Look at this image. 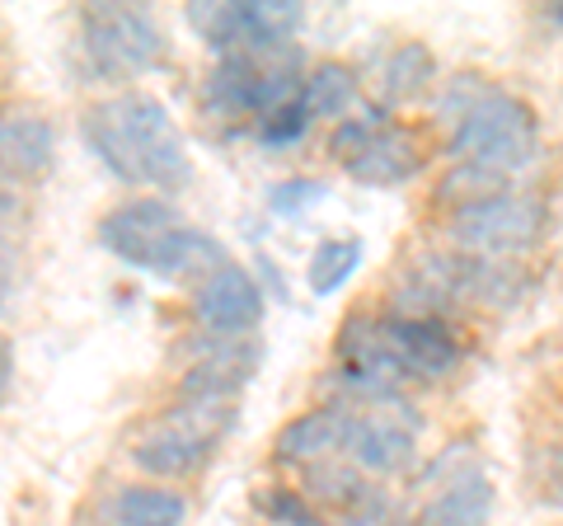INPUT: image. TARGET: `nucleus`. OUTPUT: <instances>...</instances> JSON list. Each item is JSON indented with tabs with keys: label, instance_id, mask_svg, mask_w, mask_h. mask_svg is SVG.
Listing matches in <instances>:
<instances>
[{
	"label": "nucleus",
	"instance_id": "nucleus-1",
	"mask_svg": "<svg viewBox=\"0 0 563 526\" xmlns=\"http://www.w3.org/2000/svg\"><path fill=\"white\" fill-rule=\"evenodd\" d=\"M80 132L99 165L128 188H161L174 193L192 179L184 132L174 128L169 109L155 95H118L85 109Z\"/></svg>",
	"mask_w": 563,
	"mask_h": 526
},
{
	"label": "nucleus",
	"instance_id": "nucleus-2",
	"mask_svg": "<svg viewBox=\"0 0 563 526\" xmlns=\"http://www.w3.org/2000/svg\"><path fill=\"white\" fill-rule=\"evenodd\" d=\"M99 244L113 259L155 277H211L231 263L217 235L188 226L165 198H128L113 212H103Z\"/></svg>",
	"mask_w": 563,
	"mask_h": 526
},
{
	"label": "nucleus",
	"instance_id": "nucleus-3",
	"mask_svg": "<svg viewBox=\"0 0 563 526\" xmlns=\"http://www.w3.org/2000/svg\"><path fill=\"white\" fill-rule=\"evenodd\" d=\"M225 428H231V405L179 399L132 442V465L155 484H179L211 461Z\"/></svg>",
	"mask_w": 563,
	"mask_h": 526
},
{
	"label": "nucleus",
	"instance_id": "nucleus-4",
	"mask_svg": "<svg viewBox=\"0 0 563 526\" xmlns=\"http://www.w3.org/2000/svg\"><path fill=\"white\" fill-rule=\"evenodd\" d=\"M80 57L95 80L122 85L165 62V33L146 10L103 0L80 10Z\"/></svg>",
	"mask_w": 563,
	"mask_h": 526
},
{
	"label": "nucleus",
	"instance_id": "nucleus-5",
	"mask_svg": "<svg viewBox=\"0 0 563 526\" xmlns=\"http://www.w3.org/2000/svg\"><path fill=\"white\" fill-rule=\"evenodd\" d=\"M536 146H540L536 109L517 95H503V90H488L461 122H451V136H446L451 165L470 161V165H488V169H503V174L531 165Z\"/></svg>",
	"mask_w": 563,
	"mask_h": 526
},
{
	"label": "nucleus",
	"instance_id": "nucleus-6",
	"mask_svg": "<svg viewBox=\"0 0 563 526\" xmlns=\"http://www.w3.org/2000/svg\"><path fill=\"white\" fill-rule=\"evenodd\" d=\"M540 235H544V202L531 198V193H503V198L474 202L446 217V240L474 259L512 263Z\"/></svg>",
	"mask_w": 563,
	"mask_h": 526
},
{
	"label": "nucleus",
	"instance_id": "nucleus-7",
	"mask_svg": "<svg viewBox=\"0 0 563 526\" xmlns=\"http://www.w3.org/2000/svg\"><path fill=\"white\" fill-rule=\"evenodd\" d=\"M263 310H268V302H263L258 277L250 269H240V263H225V269L202 277L198 296H192V315H198V325L211 329V335H221V339L254 335Z\"/></svg>",
	"mask_w": 563,
	"mask_h": 526
},
{
	"label": "nucleus",
	"instance_id": "nucleus-8",
	"mask_svg": "<svg viewBox=\"0 0 563 526\" xmlns=\"http://www.w3.org/2000/svg\"><path fill=\"white\" fill-rule=\"evenodd\" d=\"M385 343H390L399 372L418 381H437L461 362V339L451 335L442 315H385Z\"/></svg>",
	"mask_w": 563,
	"mask_h": 526
},
{
	"label": "nucleus",
	"instance_id": "nucleus-9",
	"mask_svg": "<svg viewBox=\"0 0 563 526\" xmlns=\"http://www.w3.org/2000/svg\"><path fill=\"white\" fill-rule=\"evenodd\" d=\"M418 418L395 414H352L347 456L362 475H404L418 461Z\"/></svg>",
	"mask_w": 563,
	"mask_h": 526
},
{
	"label": "nucleus",
	"instance_id": "nucleus-10",
	"mask_svg": "<svg viewBox=\"0 0 563 526\" xmlns=\"http://www.w3.org/2000/svg\"><path fill=\"white\" fill-rule=\"evenodd\" d=\"M254 366H258V343L211 335L202 358L184 372L179 395L184 399H207V405H231L244 385H250Z\"/></svg>",
	"mask_w": 563,
	"mask_h": 526
},
{
	"label": "nucleus",
	"instance_id": "nucleus-11",
	"mask_svg": "<svg viewBox=\"0 0 563 526\" xmlns=\"http://www.w3.org/2000/svg\"><path fill=\"white\" fill-rule=\"evenodd\" d=\"M57 165V136L38 109H0V174L14 184L43 179Z\"/></svg>",
	"mask_w": 563,
	"mask_h": 526
},
{
	"label": "nucleus",
	"instance_id": "nucleus-12",
	"mask_svg": "<svg viewBox=\"0 0 563 526\" xmlns=\"http://www.w3.org/2000/svg\"><path fill=\"white\" fill-rule=\"evenodd\" d=\"M347 432H352V414L347 409H310L301 418H291L277 432V461L291 465H324L339 451H347Z\"/></svg>",
	"mask_w": 563,
	"mask_h": 526
},
{
	"label": "nucleus",
	"instance_id": "nucleus-13",
	"mask_svg": "<svg viewBox=\"0 0 563 526\" xmlns=\"http://www.w3.org/2000/svg\"><path fill=\"white\" fill-rule=\"evenodd\" d=\"M422 169V146L409 128H380L372 136L357 161L347 165V174L357 184H376V188H395V184H409L413 174Z\"/></svg>",
	"mask_w": 563,
	"mask_h": 526
},
{
	"label": "nucleus",
	"instance_id": "nucleus-14",
	"mask_svg": "<svg viewBox=\"0 0 563 526\" xmlns=\"http://www.w3.org/2000/svg\"><path fill=\"white\" fill-rule=\"evenodd\" d=\"M263 76H268V66L254 62V57H217L211 66V76L202 85V103L211 113H225V118H240L250 113L258 122V99H263Z\"/></svg>",
	"mask_w": 563,
	"mask_h": 526
},
{
	"label": "nucleus",
	"instance_id": "nucleus-15",
	"mask_svg": "<svg viewBox=\"0 0 563 526\" xmlns=\"http://www.w3.org/2000/svg\"><path fill=\"white\" fill-rule=\"evenodd\" d=\"M493 517V484L479 470H461L451 484L437 489V498L422 507L418 526H488Z\"/></svg>",
	"mask_w": 563,
	"mask_h": 526
},
{
	"label": "nucleus",
	"instance_id": "nucleus-16",
	"mask_svg": "<svg viewBox=\"0 0 563 526\" xmlns=\"http://www.w3.org/2000/svg\"><path fill=\"white\" fill-rule=\"evenodd\" d=\"M113 526H184L188 498L174 484H122L109 503Z\"/></svg>",
	"mask_w": 563,
	"mask_h": 526
},
{
	"label": "nucleus",
	"instance_id": "nucleus-17",
	"mask_svg": "<svg viewBox=\"0 0 563 526\" xmlns=\"http://www.w3.org/2000/svg\"><path fill=\"white\" fill-rule=\"evenodd\" d=\"M362 99V80L347 62H320L301 85V103L310 118H347L352 103Z\"/></svg>",
	"mask_w": 563,
	"mask_h": 526
},
{
	"label": "nucleus",
	"instance_id": "nucleus-18",
	"mask_svg": "<svg viewBox=\"0 0 563 526\" xmlns=\"http://www.w3.org/2000/svg\"><path fill=\"white\" fill-rule=\"evenodd\" d=\"M437 80V57L422 43H399L390 57H385V72H380V99L385 103H404V99H418L428 95Z\"/></svg>",
	"mask_w": 563,
	"mask_h": 526
},
{
	"label": "nucleus",
	"instance_id": "nucleus-19",
	"mask_svg": "<svg viewBox=\"0 0 563 526\" xmlns=\"http://www.w3.org/2000/svg\"><path fill=\"white\" fill-rule=\"evenodd\" d=\"M503 193H512L503 169H488V165H470V161H455L442 184H437V198H442L451 212H461V207H474V202H488V198H503Z\"/></svg>",
	"mask_w": 563,
	"mask_h": 526
},
{
	"label": "nucleus",
	"instance_id": "nucleus-20",
	"mask_svg": "<svg viewBox=\"0 0 563 526\" xmlns=\"http://www.w3.org/2000/svg\"><path fill=\"white\" fill-rule=\"evenodd\" d=\"M306 489H310L306 498H320V503H329V507H362V503H372V489H366L362 470L352 465V461L310 465Z\"/></svg>",
	"mask_w": 563,
	"mask_h": 526
},
{
	"label": "nucleus",
	"instance_id": "nucleus-21",
	"mask_svg": "<svg viewBox=\"0 0 563 526\" xmlns=\"http://www.w3.org/2000/svg\"><path fill=\"white\" fill-rule=\"evenodd\" d=\"M362 269V240H320V250L310 254V292L314 296H333L347 287V277Z\"/></svg>",
	"mask_w": 563,
	"mask_h": 526
},
{
	"label": "nucleus",
	"instance_id": "nucleus-22",
	"mask_svg": "<svg viewBox=\"0 0 563 526\" xmlns=\"http://www.w3.org/2000/svg\"><path fill=\"white\" fill-rule=\"evenodd\" d=\"M380 128H390V122H385V109H380V103H376V109H362V113L343 118L339 128L329 132V155H333V161H343V165H352L366 146H372V136H376Z\"/></svg>",
	"mask_w": 563,
	"mask_h": 526
},
{
	"label": "nucleus",
	"instance_id": "nucleus-23",
	"mask_svg": "<svg viewBox=\"0 0 563 526\" xmlns=\"http://www.w3.org/2000/svg\"><path fill=\"white\" fill-rule=\"evenodd\" d=\"M306 128H310L306 103H287V109L258 118V142L263 146H291V142H301L306 136Z\"/></svg>",
	"mask_w": 563,
	"mask_h": 526
},
{
	"label": "nucleus",
	"instance_id": "nucleus-24",
	"mask_svg": "<svg viewBox=\"0 0 563 526\" xmlns=\"http://www.w3.org/2000/svg\"><path fill=\"white\" fill-rule=\"evenodd\" d=\"M320 198H324V184H314V179H287V184L273 188V212L296 217V212H306V207H314Z\"/></svg>",
	"mask_w": 563,
	"mask_h": 526
},
{
	"label": "nucleus",
	"instance_id": "nucleus-25",
	"mask_svg": "<svg viewBox=\"0 0 563 526\" xmlns=\"http://www.w3.org/2000/svg\"><path fill=\"white\" fill-rule=\"evenodd\" d=\"M263 507H268V517L282 522V526H320V517L310 513L306 494H291V489H273V494L263 498Z\"/></svg>",
	"mask_w": 563,
	"mask_h": 526
},
{
	"label": "nucleus",
	"instance_id": "nucleus-26",
	"mask_svg": "<svg viewBox=\"0 0 563 526\" xmlns=\"http://www.w3.org/2000/svg\"><path fill=\"white\" fill-rule=\"evenodd\" d=\"M14 287H20V244H14L10 231L0 226V315H5Z\"/></svg>",
	"mask_w": 563,
	"mask_h": 526
},
{
	"label": "nucleus",
	"instance_id": "nucleus-27",
	"mask_svg": "<svg viewBox=\"0 0 563 526\" xmlns=\"http://www.w3.org/2000/svg\"><path fill=\"white\" fill-rule=\"evenodd\" d=\"M10 381H14V348L5 335H0V395L10 391Z\"/></svg>",
	"mask_w": 563,
	"mask_h": 526
},
{
	"label": "nucleus",
	"instance_id": "nucleus-28",
	"mask_svg": "<svg viewBox=\"0 0 563 526\" xmlns=\"http://www.w3.org/2000/svg\"><path fill=\"white\" fill-rule=\"evenodd\" d=\"M550 494H554V503H563V470L554 475V484H550Z\"/></svg>",
	"mask_w": 563,
	"mask_h": 526
}]
</instances>
